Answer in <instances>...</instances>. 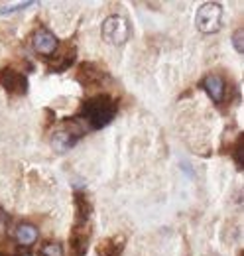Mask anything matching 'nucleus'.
Wrapping results in <instances>:
<instances>
[{"label":"nucleus","mask_w":244,"mask_h":256,"mask_svg":"<svg viewBox=\"0 0 244 256\" xmlns=\"http://www.w3.org/2000/svg\"><path fill=\"white\" fill-rule=\"evenodd\" d=\"M6 224H8V217H6V211L0 207V234L6 232Z\"/></svg>","instance_id":"obj_16"},{"label":"nucleus","mask_w":244,"mask_h":256,"mask_svg":"<svg viewBox=\"0 0 244 256\" xmlns=\"http://www.w3.org/2000/svg\"><path fill=\"white\" fill-rule=\"evenodd\" d=\"M124 248V236H110L104 238L98 246H96V254L98 256H118Z\"/></svg>","instance_id":"obj_10"},{"label":"nucleus","mask_w":244,"mask_h":256,"mask_svg":"<svg viewBox=\"0 0 244 256\" xmlns=\"http://www.w3.org/2000/svg\"><path fill=\"white\" fill-rule=\"evenodd\" d=\"M0 256H6V254H4V252H0Z\"/></svg>","instance_id":"obj_17"},{"label":"nucleus","mask_w":244,"mask_h":256,"mask_svg":"<svg viewBox=\"0 0 244 256\" xmlns=\"http://www.w3.org/2000/svg\"><path fill=\"white\" fill-rule=\"evenodd\" d=\"M87 242H89V232L85 230V226H75L69 246H71V256H85L87 252Z\"/></svg>","instance_id":"obj_8"},{"label":"nucleus","mask_w":244,"mask_h":256,"mask_svg":"<svg viewBox=\"0 0 244 256\" xmlns=\"http://www.w3.org/2000/svg\"><path fill=\"white\" fill-rule=\"evenodd\" d=\"M102 38H104V42H108L112 46L126 44L128 38H130V24H128V20L118 16V14L108 16L102 22Z\"/></svg>","instance_id":"obj_4"},{"label":"nucleus","mask_w":244,"mask_h":256,"mask_svg":"<svg viewBox=\"0 0 244 256\" xmlns=\"http://www.w3.org/2000/svg\"><path fill=\"white\" fill-rule=\"evenodd\" d=\"M106 77V73L102 69H98L92 64H83L79 67V81L83 85H92V83H100Z\"/></svg>","instance_id":"obj_9"},{"label":"nucleus","mask_w":244,"mask_h":256,"mask_svg":"<svg viewBox=\"0 0 244 256\" xmlns=\"http://www.w3.org/2000/svg\"><path fill=\"white\" fill-rule=\"evenodd\" d=\"M116 114V102L110 95H94L81 106V122L89 130H100L108 126Z\"/></svg>","instance_id":"obj_1"},{"label":"nucleus","mask_w":244,"mask_h":256,"mask_svg":"<svg viewBox=\"0 0 244 256\" xmlns=\"http://www.w3.org/2000/svg\"><path fill=\"white\" fill-rule=\"evenodd\" d=\"M34 50L42 56H52L58 50V38L48 28H40L34 34Z\"/></svg>","instance_id":"obj_6"},{"label":"nucleus","mask_w":244,"mask_h":256,"mask_svg":"<svg viewBox=\"0 0 244 256\" xmlns=\"http://www.w3.org/2000/svg\"><path fill=\"white\" fill-rule=\"evenodd\" d=\"M0 87L6 89L10 95H26L28 77L12 67H2L0 69Z\"/></svg>","instance_id":"obj_5"},{"label":"nucleus","mask_w":244,"mask_h":256,"mask_svg":"<svg viewBox=\"0 0 244 256\" xmlns=\"http://www.w3.org/2000/svg\"><path fill=\"white\" fill-rule=\"evenodd\" d=\"M83 122L79 120V118H67V128H61L58 132H54L52 134V148L56 150V152H60V154H65L69 148H73L77 142H79V138H81V134H83V130L85 126H81Z\"/></svg>","instance_id":"obj_3"},{"label":"nucleus","mask_w":244,"mask_h":256,"mask_svg":"<svg viewBox=\"0 0 244 256\" xmlns=\"http://www.w3.org/2000/svg\"><path fill=\"white\" fill-rule=\"evenodd\" d=\"M232 46H234V50H236L238 54H242L244 52V30L242 28H238L236 32L232 34Z\"/></svg>","instance_id":"obj_14"},{"label":"nucleus","mask_w":244,"mask_h":256,"mask_svg":"<svg viewBox=\"0 0 244 256\" xmlns=\"http://www.w3.org/2000/svg\"><path fill=\"white\" fill-rule=\"evenodd\" d=\"M203 89L207 91V95L211 96L216 104H220V102L224 100V91H226V87H224L222 77H218V75H207V77L203 79Z\"/></svg>","instance_id":"obj_7"},{"label":"nucleus","mask_w":244,"mask_h":256,"mask_svg":"<svg viewBox=\"0 0 244 256\" xmlns=\"http://www.w3.org/2000/svg\"><path fill=\"white\" fill-rule=\"evenodd\" d=\"M16 240L24 246H30L38 240V228L30 223H22L16 226Z\"/></svg>","instance_id":"obj_11"},{"label":"nucleus","mask_w":244,"mask_h":256,"mask_svg":"<svg viewBox=\"0 0 244 256\" xmlns=\"http://www.w3.org/2000/svg\"><path fill=\"white\" fill-rule=\"evenodd\" d=\"M222 6L218 2H205L195 16V26L199 32L203 34H214L222 28Z\"/></svg>","instance_id":"obj_2"},{"label":"nucleus","mask_w":244,"mask_h":256,"mask_svg":"<svg viewBox=\"0 0 244 256\" xmlns=\"http://www.w3.org/2000/svg\"><path fill=\"white\" fill-rule=\"evenodd\" d=\"M232 158H234V164L238 166V170L244 168V136H238L234 146H232Z\"/></svg>","instance_id":"obj_12"},{"label":"nucleus","mask_w":244,"mask_h":256,"mask_svg":"<svg viewBox=\"0 0 244 256\" xmlns=\"http://www.w3.org/2000/svg\"><path fill=\"white\" fill-rule=\"evenodd\" d=\"M30 4H32V2H18V4H14V6H2V8H0V14H10V12L22 10V8L30 6Z\"/></svg>","instance_id":"obj_15"},{"label":"nucleus","mask_w":244,"mask_h":256,"mask_svg":"<svg viewBox=\"0 0 244 256\" xmlns=\"http://www.w3.org/2000/svg\"><path fill=\"white\" fill-rule=\"evenodd\" d=\"M42 256H65V252H63V246L60 242H48L42 248Z\"/></svg>","instance_id":"obj_13"}]
</instances>
